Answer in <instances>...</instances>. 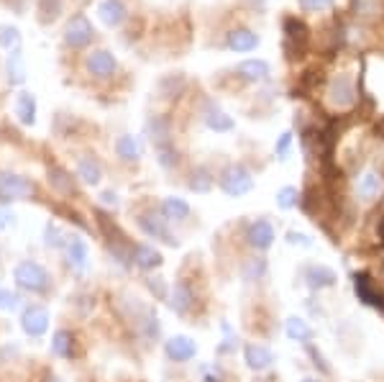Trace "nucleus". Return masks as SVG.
Listing matches in <instances>:
<instances>
[{
  "instance_id": "nucleus-28",
  "label": "nucleus",
  "mask_w": 384,
  "mask_h": 382,
  "mask_svg": "<svg viewBox=\"0 0 384 382\" xmlns=\"http://www.w3.org/2000/svg\"><path fill=\"white\" fill-rule=\"evenodd\" d=\"M353 13L361 21H379L384 16V0H353Z\"/></svg>"
},
{
  "instance_id": "nucleus-7",
  "label": "nucleus",
  "mask_w": 384,
  "mask_h": 382,
  "mask_svg": "<svg viewBox=\"0 0 384 382\" xmlns=\"http://www.w3.org/2000/svg\"><path fill=\"white\" fill-rule=\"evenodd\" d=\"M307 26L297 19L284 21V46H287L289 57H300L307 46Z\"/></svg>"
},
{
  "instance_id": "nucleus-41",
  "label": "nucleus",
  "mask_w": 384,
  "mask_h": 382,
  "mask_svg": "<svg viewBox=\"0 0 384 382\" xmlns=\"http://www.w3.org/2000/svg\"><path fill=\"white\" fill-rule=\"evenodd\" d=\"M289 147H292V131H284V134L279 136V141H277V147H274L277 157H279V160H287Z\"/></svg>"
},
{
  "instance_id": "nucleus-10",
  "label": "nucleus",
  "mask_w": 384,
  "mask_h": 382,
  "mask_svg": "<svg viewBox=\"0 0 384 382\" xmlns=\"http://www.w3.org/2000/svg\"><path fill=\"white\" fill-rule=\"evenodd\" d=\"M169 306H172V311L177 316H187L192 311V306H195V290H192L190 282L187 280L174 282L172 295H169Z\"/></svg>"
},
{
  "instance_id": "nucleus-31",
  "label": "nucleus",
  "mask_w": 384,
  "mask_h": 382,
  "mask_svg": "<svg viewBox=\"0 0 384 382\" xmlns=\"http://www.w3.org/2000/svg\"><path fill=\"white\" fill-rule=\"evenodd\" d=\"M51 351L62 359L75 357V336H72V331H64L62 329V331L54 334V339H51Z\"/></svg>"
},
{
  "instance_id": "nucleus-39",
  "label": "nucleus",
  "mask_w": 384,
  "mask_h": 382,
  "mask_svg": "<svg viewBox=\"0 0 384 382\" xmlns=\"http://www.w3.org/2000/svg\"><path fill=\"white\" fill-rule=\"evenodd\" d=\"M67 244H70V239H67L54 223H46V247L59 249V247H67Z\"/></svg>"
},
{
  "instance_id": "nucleus-1",
  "label": "nucleus",
  "mask_w": 384,
  "mask_h": 382,
  "mask_svg": "<svg viewBox=\"0 0 384 382\" xmlns=\"http://www.w3.org/2000/svg\"><path fill=\"white\" fill-rule=\"evenodd\" d=\"M13 280H16V285L23 287V290H28V293H46L51 285V277L49 272H46L38 262H21L18 267L13 269Z\"/></svg>"
},
{
  "instance_id": "nucleus-14",
  "label": "nucleus",
  "mask_w": 384,
  "mask_h": 382,
  "mask_svg": "<svg viewBox=\"0 0 384 382\" xmlns=\"http://www.w3.org/2000/svg\"><path fill=\"white\" fill-rule=\"evenodd\" d=\"M203 118H205V126L210 128V131H218V134H225V131H233V118H230L228 113H225L220 105H215L213 100H208L205 103V113H203Z\"/></svg>"
},
{
  "instance_id": "nucleus-47",
  "label": "nucleus",
  "mask_w": 384,
  "mask_h": 382,
  "mask_svg": "<svg viewBox=\"0 0 384 382\" xmlns=\"http://www.w3.org/2000/svg\"><path fill=\"white\" fill-rule=\"evenodd\" d=\"M44 382H62V380H59V377H54V375H49V377H46Z\"/></svg>"
},
{
  "instance_id": "nucleus-12",
  "label": "nucleus",
  "mask_w": 384,
  "mask_h": 382,
  "mask_svg": "<svg viewBox=\"0 0 384 382\" xmlns=\"http://www.w3.org/2000/svg\"><path fill=\"white\" fill-rule=\"evenodd\" d=\"M246 239H249V244L256 252H267V249L274 244V226L269 221H264V218H259V221H254L249 226Z\"/></svg>"
},
{
  "instance_id": "nucleus-43",
  "label": "nucleus",
  "mask_w": 384,
  "mask_h": 382,
  "mask_svg": "<svg viewBox=\"0 0 384 382\" xmlns=\"http://www.w3.org/2000/svg\"><path fill=\"white\" fill-rule=\"evenodd\" d=\"M305 11H328L333 6V0H300Z\"/></svg>"
},
{
  "instance_id": "nucleus-46",
  "label": "nucleus",
  "mask_w": 384,
  "mask_h": 382,
  "mask_svg": "<svg viewBox=\"0 0 384 382\" xmlns=\"http://www.w3.org/2000/svg\"><path fill=\"white\" fill-rule=\"evenodd\" d=\"M11 213H8V210L6 208H0V229H6V226H8V223H11Z\"/></svg>"
},
{
  "instance_id": "nucleus-26",
  "label": "nucleus",
  "mask_w": 384,
  "mask_h": 382,
  "mask_svg": "<svg viewBox=\"0 0 384 382\" xmlns=\"http://www.w3.org/2000/svg\"><path fill=\"white\" fill-rule=\"evenodd\" d=\"M228 46L233 51H251L259 46V36L249 29H233L228 33Z\"/></svg>"
},
{
  "instance_id": "nucleus-23",
  "label": "nucleus",
  "mask_w": 384,
  "mask_h": 382,
  "mask_svg": "<svg viewBox=\"0 0 384 382\" xmlns=\"http://www.w3.org/2000/svg\"><path fill=\"white\" fill-rule=\"evenodd\" d=\"M67 259H70V264L77 269V272H85L87 259H90V249L80 236H72L70 244H67Z\"/></svg>"
},
{
  "instance_id": "nucleus-8",
  "label": "nucleus",
  "mask_w": 384,
  "mask_h": 382,
  "mask_svg": "<svg viewBox=\"0 0 384 382\" xmlns=\"http://www.w3.org/2000/svg\"><path fill=\"white\" fill-rule=\"evenodd\" d=\"M243 359H246V367L251 372H267L274 364V351L264 344L249 341V344L243 346Z\"/></svg>"
},
{
  "instance_id": "nucleus-27",
  "label": "nucleus",
  "mask_w": 384,
  "mask_h": 382,
  "mask_svg": "<svg viewBox=\"0 0 384 382\" xmlns=\"http://www.w3.org/2000/svg\"><path fill=\"white\" fill-rule=\"evenodd\" d=\"M284 334H287L292 341H300V344H310V339L315 336V331L307 326V321L297 319V316L284 321Z\"/></svg>"
},
{
  "instance_id": "nucleus-25",
  "label": "nucleus",
  "mask_w": 384,
  "mask_h": 382,
  "mask_svg": "<svg viewBox=\"0 0 384 382\" xmlns=\"http://www.w3.org/2000/svg\"><path fill=\"white\" fill-rule=\"evenodd\" d=\"M16 115L26 126L36 123V98L31 93H18V98H16Z\"/></svg>"
},
{
  "instance_id": "nucleus-37",
  "label": "nucleus",
  "mask_w": 384,
  "mask_h": 382,
  "mask_svg": "<svg viewBox=\"0 0 384 382\" xmlns=\"http://www.w3.org/2000/svg\"><path fill=\"white\" fill-rule=\"evenodd\" d=\"M21 44V31L16 26H0V46H6L8 51L18 49Z\"/></svg>"
},
{
  "instance_id": "nucleus-34",
  "label": "nucleus",
  "mask_w": 384,
  "mask_h": 382,
  "mask_svg": "<svg viewBox=\"0 0 384 382\" xmlns=\"http://www.w3.org/2000/svg\"><path fill=\"white\" fill-rule=\"evenodd\" d=\"M213 187V177H210V172L205 170V167H198L195 172L190 175V190H195V192H208Z\"/></svg>"
},
{
  "instance_id": "nucleus-44",
  "label": "nucleus",
  "mask_w": 384,
  "mask_h": 382,
  "mask_svg": "<svg viewBox=\"0 0 384 382\" xmlns=\"http://www.w3.org/2000/svg\"><path fill=\"white\" fill-rule=\"evenodd\" d=\"M149 287H151L154 293H156V298H164V295H166L164 282H161V277H154V280H149Z\"/></svg>"
},
{
  "instance_id": "nucleus-45",
  "label": "nucleus",
  "mask_w": 384,
  "mask_h": 382,
  "mask_svg": "<svg viewBox=\"0 0 384 382\" xmlns=\"http://www.w3.org/2000/svg\"><path fill=\"white\" fill-rule=\"evenodd\" d=\"M100 203L102 205H110V208H115V205H118V195H115L113 190H105L100 195Z\"/></svg>"
},
{
  "instance_id": "nucleus-13",
  "label": "nucleus",
  "mask_w": 384,
  "mask_h": 382,
  "mask_svg": "<svg viewBox=\"0 0 384 382\" xmlns=\"http://www.w3.org/2000/svg\"><path fill=\"white\" fill-rule=\"evenodd\" d=\"M164 351L172 362H190L198 354V344L190 336H172L164 344Z\"/></svg>"
},
{
  "instance_id": "nucleus-2",
  "label": "nucleus",
  "mask_w": 384,
  "mask_h": 382,
  "mask_svg": "<svg viewBox=\"0 0 384 382\" xmlns=\"http://www.w3.org/2000/svg\"><path fill=\"white\" fill-rule=\"evenodd\" d=\"M220 190L230 197H241L246 192L254 190V175H251L249 167L243 165H230L220 175Z\"/></svg>"
},
{
  "instance_id": "nucleus-19",
  "label": "nucleus",
  "mask_w": 384,
  "mask_h": 382,
  "mask_svg": "<svg viewBox=\"0 0 384 382\" xmlns=\"http://www.w3.org/2000/svg\"><path fill=\"white\" fill-rule=\"evenodd\" d=\"M97 16H100V21L105 26L115 29V26H121L126 21L128 11L123 6V0H102L100 6H97Z\"/></svg>"
},
{
  "instance_id": "nucleus-48",
  "label": "nucleus",
  "mask_w": 384,
  "mask_h": 382,
  "mask_svg": "<svg viewBox=\"0 0 384 382\" xmlns=\"http://www.w3.org/2000/svg\"><path fill=\"white\" fill-rule=\"evenodd\" d=\"M377 131H379V134H382V136H384V118H382V121H379V126H377Z\"/></svg>"
},
{
  "instance_id": "nucleus-35",
  "label": "nucleus",
  "mask_w": 384,
  "mask_h": 382,
  "mask_svg": "<svg viewBox=\"0 0 384 382\" xmlns=\"http://www.w3.org/2000/svg\"><path fill=\"white\" fill-rule=\"evenodd\" d=\"M264 272H267V262H264L262 257L246 259V264H243V277H246V280H262Z\"/></svg>"
},
{
  "instance_id": "nucleus-9",
  "label": "nucleus",
  "mask_w": 384,
  "mask_h": 382,
  "mask_svg": "<svg viewBox=\"0 0 384 382\" xmlns=\"http://www.w3.org/2000/svg\"><path fill=\"white\" fill-rule=\"evenodd\" d=\"M87 72L92 77H97V80H108V77L115 75V70H118V62H115V57L110 54V51L105 49H95L92 54H87Z\"/></svg>"
},
{
  "instance_id": "nucleus-21",
  "label": "nucleus",
  "mask_w": 384,
  "mask_h": 382,
  "mask_svg": "<svg viewBox=\"0 0 384 382\" xmlns=\"http://www.w3.org/2000/svg\"><path fill=\"white\" fill-rule=\"evenodd\" d=\"M238 77L246 83H264L269 77V64L264 59H246L236 67Z\"/></svg>"
},
{
  "instance_id": "nucleus-15",
  "label": "nucleus",
  "mask_w": 384,
  "mask_h": 382,
  "mask_svg": "<svg viewBox=\"0 0 384 382\" xmlns=\"http://www.w3.org/2000/svg\"><path fill=\"white\" fill-rule=\"evenodd\" d=\"M131 262L141 269H156L164 264V257H161V252L149 247V244H134L131 247Z\"/></svg>"
},
{
  "instance_id": "nucleus-4",
  "label": "nucleus",
  "mask_w": 384,
  "mask_h": 382,
  "mask_svg": "<svg viewBox=\"0 0 384 382\" xmlns=\"http://www.w3.org/2000/svg\"><path fill=\"white\" fill-rule=\"evenodd\" d=\"M36 195V185L23 175L16 172H0V200L11 203V200H28Z\"/></svg>"
},
{
  "instance_id": "nucleus-5",
  "label": "nucleus",
  "mask_w": 384,
  "mask_h": 382,
  "mask_svg": "<svg viewBox=\"0 0 384 382\" xmlns=\"http://www.w3.org/2000/svg\"><path fill=\"white\" fill-rule=\"evenodd\" d=\"M136 223H139V229L144 231L149 239H159V242L169 244V247H177V244H179L177 239L169 234V229H166V218L161 216V213H156V210H146V213H141V216L136 218Z\"/></svg>"
},
{
  "instance_id": "nucleus-6",
  "label": "nucleus",
  "mask_w": 384,
  "mask_h": 382,
  "mask_svg": "<svg viewBox=\"0 0 384 382\" xmlns=\"http://www.w3.org/2000/svg\"><path fill=\"white\" fill-rule=\"evenodd\" d=\"M92 36H95V29H92V24L82 13H77L75 19L67 24V29H64V44L72 46V49H85L92 41Z\"/></svg>"
},
{
  "instance_id": "nucleus-50",
  "label": "nucleus",
  "mask_w": 384,
  "mask_h": 382,
  "mask_svg": "<svg viewBox=\"0 0 384 382\" xmlns=\"http://www.w3.org/2000/svg\"><path fill=\"white\" fill-rule=\"evenodd\" d=\"M382 234H384V221H382Z\"/></svg>"
},
{
  "instance_id": "nucleus-32",
  "label": "nucleus",
  "mask_w": 384,
  "mask_h": 382,
  "mask_svg": "<svg viewBox=\"0 0 384 382\" xmlns=\"http://www.w3.org/2000/svg\"><path fill=\"white\" fill-rule=\"evenodd\" d=\"M146 134L156 147H164V144H169V123L159 115H154L146 121Z\"/></svg>"
},
{
  "instance_id": "nucleus-38",
  "label": "nucleus",
  "mask_w": 384,
  "mask_h": 382,
  "mask_svg": "<svg viewBox=\"0 0 384 382\" xmlns=\"http://www.w3.org/2000/svg\"><path fill=\"white\" fill-rule=\"evenodd\" d=\"M297 200H300V192L294 190V187H289V185H284L279 192H277V205H279L282 210L294 208V205H297Z\"/></svg>"
},
{
  "instance_id": "nucleus-30",
  "label": "nucleus",
  "mask_w": 384,
  "mask_h": 382,
  "mask_svg": "<svg viewBox=\"0 0 384 382\" xmlns=\"http://www.w3.org/2000/svg\"><path fill=\"white\" fill-rule=\"evenodd\" d=\"M161 216H164L166 221H185V218L190 216V205H187L182 197H164Z\"/></svg>"
},
{
  "instance_id": "nucleus-42",
  "label": "nucleus",
  "mask_w": 384,
  "mask_h": 382,
  "mask_svg": "<svg viewBox=\"0 0 384 382\" xmlns=\"http://www.w3.org/2000/svg\"><path fill=\"white\" fill-rule=\"evenodd\" d=\"M287 244H292V247L310 249V247H313V239H310L307 234H300V231H287Z\"/></svg>"
},
{
  "instance_id": "nucleus-36",
  "label": "nucleus",
  "mask_w": 384,
  "mask_h": 382,
  "mask_svg": "<svg viewBox=\"0 0 384 382\" xmlns=\"http://www.w3.org/2000/svg\"><path fill=\"white\" fill-rule=\"evenodd\" d=\"M156 160H159V165L164 167V170H174V167L179 165V154L177 149L172 147V144H164V147H156Z\"/></svg>"
},
{
  "instance_id": "nucleus-22",
  "label": "nucleus",
  "mask_w": 384,
  "mask_h": 382,
  "mask_svg": "<svg viewBox=\"0 0 384 382\" xmlns=\"http://www.w3.org/2000/svg\"><path fill=\"white\" fill-rule=\"evenodd\" d=\"M77 177L82 180V182H87V185H97L102 180V167L100 162L95 160V157H80L77 160Z\"/></svg>"
},
{
  "instance_id": "nucleus-33",
  "label": "nucleus",
  "mask_w": 384,
  "mask_h": 382,
  "mask_svg": "<svg viewBox=\"0 0 384 382\" xmlns=\"http://www.w3.org/2000/svg\"><path fill=\"white\" fill-rule=\"evenodd\" d=\"M36 13H38V21L44 26L54 24V21L59 19V13H62V0H38Z\"/></svg>"
},
{
  "instance_id": "nucleus-16",
  "label": "nucleus",
  "mask_w": 384,
  "mask_h": 382,
  "mask_svg": "<svg viewBox=\"0 0 384 382\" xmlns=\"http://www.w3.org/2000/svg\"><path fill=\"white\" fill-rule=\"evenodd\" d=\"M353 287H356V295L361 303H366V306H377L384 311V298L369 274H356V277H353Z\"/></svg>"
},
{
  "instance_id": "nucleus-20",
  "label": "nucleus",
  "mask_w": 384,
  "mask_h": 382,
  "mask_svg": "<svg viewBox=\"0 0 384 382\" xmlns=\"http://www.w3.org/2000/svg\"><path fill=\"white\" fill-rule=\"evenodd\" d=\"M115 154H118L123 162H139L141 157H144V144H141L139 136L123 134L115 141Z\"/></svg>"
},
{
  "instance_id": "nucleus-11",
  "label": "nucleus",
  "mask_w": 384,
  "mask_h": 382,
  "mask_svg": "<svg viewBox=\"0 0 384 382\" xmlns=\"http://www.w3.org/2000/svg\"><path fill=\"white\" fill-rule=\"evenodd\" d=\"M21 326L28 336H41V334L49 329V311L41 306H31L23 311V319H21Z\"/></svg>"
},
{
  "instance_id": "nucleus-29",
  "label": "nucleus",
  "mask_w": 384,
  "mask_h": 382,
  "mask_svg": "<svg viewBox=\"0 0 384 382\" xmlns=\"http://www.w3.org/2000/svg\"><path fill=\"white\" fill-rule=\"evenodd\" d=\"M8 83L11 85H21L26 80V62H23V51L18 49H11V54H8Z\"/></svg>"
},
{
  "instance_id": "nucleus-17",
  "label": "nucleus",
  "mask_w": 384,
  "mask_h": 382,
  "mask_svg": "<svg viewBox=\"0 0 384 382\" xmlns=\"http://www.w3.org/2000/svg\"><path fill=\"white\" fill-rule=\"evenodd\" d=\"M46 177H49V185L51 190L62 192V195L67 197H77V185H75V177H72L64 167L59 165H51L49 170H46Z\"/></svg>"
},
{
  "instance_id": "nucleus-40",
  "label": "nucleus",
  "mask_w": 384,
  "mask_h": 382,
  "mask_svg": "<svg viewBox=\"0 0 384 382\" xmlns=\"http://www.w3.org/2000/svg\"><path fill=\"white\" fill-rule=\"evenodd\" d=\"M21 306V295L11 290H0V311H16Z\"/></svg>"
},
{
  "instance_id": "nucleus-18",
  "label": "nucleus",
  "mask_w": 384,
  "mask_h": 382,
  "mask_svg": "<svg viewBox=\"0 0 384 382\" xmlns=\"http://www.w3.org/2000/svg\"><path fill=\"white\" fill-rule=\"evenodd\" d=\"M305 280L313 290H326V287H333L338 282V274L333 272L331 267H326V264H310L305 269Z\"/></svg>"
},
{
  "instance_id": "nucleus-3",
  "label": "nucleus",
  "mask_w": 384,
  "mask_h": 382,
  "mask_svg": "<svg viewBox=\"0 0 384 382\" xmlns=\"http://www.w3.org/2000/svg\"><path fill=\"white\" fill-rule=\"evenodd\" d=\"M326 96L333 110H351L356 105V85L348 75H336L328 83Z\"/></svg>"
},
{
  "instance_id": "nucleus-49",
  "label": "nucleus",
  "mask_w": 384,
  "mask_h": 382,
  "mask_svg": "<svg viewBox=\"0 0 384 382\" xmlns=\"http://www.w3.org/2000/svg\"><path fill=\"white\" fill-rule=\"evenodd\" d=\"M302 382H320V380H313V377H307V380H302Z\"/></svg>"
},
{
  "instance_id": "nucleus-24",
  "label": "nucleus",
  "mask_w": 384,
  "mask_h": 382,
  "mask_svg": "<svg viewBox=\"0 0 384 382\" xmlns=\"http://www.w3.org/2000/svg\"><path fill=\"white\" fill-rule=\"evenodd\" d=\"M356 190H358V197H361V200H374V197H379V192H382V175L374 172V170L364 172L358 177Z\"/></svg>"
}]
</instances>
